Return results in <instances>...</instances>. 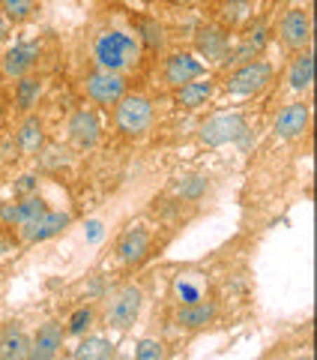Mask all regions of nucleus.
I'll return each mask as SVG.
<instances>
[{"label":"nucleus","instance_id":"b1692460","mask_svg":"<svg viewBox=\"0 0 317 360\" xmlns=\"http://www.w3.org/2000/svg\"><path fill=\"white\" fill-rule=\"evenodd\" d=\"M15 205H18L15 231H18V229H25V225H30V222H36L42 213L48 210V205H45V198H42V195H25V198H18Z\"/></svg>","mask_w":317,"mask_h":360},{"label":"nucleus","instance_id":"c85d7f7f","mask_svg":"<svg viewBox=\"0 0 317 360\" xmlns=\"http://www.w3.org/2000/svg\"><path fill=\"white\" fill-rule=\"evenodd\" d=\"M15 222H18V205L15 201H4L0 205V225L4 229H15Z\"/></svg>","mask_w":317,"mask_h":360},{"label":"nucleus","instance_id":"20e7f679","mask_svg":"<svg viewBox=\"0 0 317 360\" xmlns=\"http://www.w3.org/2000/svg\"><path fill=\"white\" fill-rule=\"evenodd\" d=\"M273 75H276V70L269 60H248V63H240L228 75L224 90H228L231 96H257L273 84Z\"/></svg>","mask_w":317,"mask_h":360},{"label":"nucleus","instance_id":"4be33fe9","mask_svg":"<svg viewBox=\"0 0 317 360\" xmlns=\"http://www.w3.org/2000/svg\"><path fill=\"white\" fill-rule=\"evenodd\" d=\"M39 94H42V82L36 75L18 78V84H15V105H18V111L30 115V111L36 108V103H39Z\"/></svg>","mask_w":317,"mask_h":360},{"label":"nucleus","instance_id":"2f4dec72","mask_svg":"<svg viewBox=\"0 0 317 360\" xmlns=\"http://www.w3.org/2000/svg\"><path fill=\"white\" fill-rule=\"evenodd\" d=\"M6 37H9V21H6V15L0 13V45L6 42Z\"/></svg>","mask_w":317,"mask_h":360},{"label":"nucleus","instance_id":"2eb2a0df","mask_svg":"<svg viewBox=\"0 0 317 360\" xmlns=\"http://www.w3.org/2000/svg\"><path fill=\"white\" fill-rule=\"evenodd\" d=\"M15 148L25 153V156H33V153H42L45 148V123L33 115H25V120L18 123L15 129Z\"/></svg>","mask_w":317,"mask_h":360},{"label":"nucleus","instance_id":"c756f323","mask_svg":"<svg viewBox=\"0 0 317 360\" xmlns=\"http://www.w3.org/2000/svg\"><path fill=\"white\" fill-rule=\"evenodd\" d=\"M36 186H39L36 174H21V177H18V184H15V193H18V198H25V195H36Z\"/></svg>","mask_w":317,"mask_h":360},{"label":"nucleus","instance_id":"aec40b11","mask_svg":"<svg viewBox=\"0 0 317 360\" xmlns=\"http://www.w3.org/2000/svg\"><path fill=\"white\" fill-rule=\"evenodd\" d=\"M198 45H201V54L207 60H228V54H231V39H228V33H224L222 27H207V30H201V37H198Z\"/></svg>","mask_w":317,"mask_h":360},{"label":"nucleus","instance_id":"393cba45","mask_svg":"<svg viewBox=\"0 0 317 360\" xmlns=\"http://www.w3.org/2000/svg\"><path fill=\"white\" fill-rule=\"evenodd\" d=\"M0 13L6 15V21H13V25H25L36 13V0H0Z\"/></svg>","mask_w":317,"mask_h":360},{"label":"nucleus","instance_id":"5701e85b","mask_svg":"<svg viewBox=\"0 0 317 360\" xmlns=\"http://www.w3.org/2000/svg\"><path fill=\"white\" fill-rule=\"evenodd\" d=\"M111 352H114L111 340H105V336H87V340L78 342L75 360H108Z\"/></svg>","mask_w":317,"mask_h":360},{"label":"nucleus","instance_id":"412c9836","mask_svg":"<svg viewBox=\"0 0 317 360\" xmlns=\"http://www.w3.org/2000/svg\"><path fill=\"white\" fill-rule=\"evenodd\" d=\"M314 82V58H311V51L305 49L299 51L297 58H293L290 63V70H288V84L290 90H297V94H302V90H309Z\"/></svg>","mask_w":317,"mask_h":360},{"label":"nucleus","instance_id":"473e14b6","mask_svg":"<svg viewBox=\"0 0 317 360\" xmlns=\"http://www.w3.org/2000/svg\"><path fill=\"white\" fill-rule=\"evenodd\" d=\"M102 238V225L99 222H90V240H99Z\"/></svg>","mask_w":317,"mask_h":360},{"label":"nucleus","instance_id":"f3484780","mask_svg":"<svg viewBox=\"0 0 317 360\" xmlns=\"http://www.w3.org/2000/svg\"><path fill=\"white\" fill-rule=\"evenodd\" d=\"M207 291H210V279L203 274H180L174 279V297H177L180 307L207 300Z\"/></svg>","mask_w":317,"mask_h":360},{"label":"nucleus","instance_id":"9b49d317","mask_svg":"<svg viewBox=\"0 0 317 360\" xmlns=\"http://www.w3.org/2000/svg\"><path fill=\"white\" fill-rule=\"evenodd\" d=\"M195 78H203V60H198L195 54L189 51H177L171 58L165 60V82L168 87H183L189 82H195Z\"/></svg>","mask_w":317,"mask_h":360},{"label":"nucleus","instance_id":"a211bd4d","mask_svg":"<svg viewBox=\"0 0 317 360\" xmlns=\"http://www.w3.org/2000/svg\"><path fill=\"white\" fill-rule=\"evenodd\" d=\"M216 303L213 300H201V303H189V307H180L177 315H174V321H177V328H183V330H201V328H207V324L216 319Z\"/></svg>","mask_w":317,"mask_h":360},{"label":"nucleus","instance_id":"c9c22d12","mask_svg":"<svg viewBox=\"0 0 317 360\" xmlns=\"http://www.w3.org/2000/svg\"><path fill=\"white\" fill-rule=\"evenodd\" d=\"M0 90H4V75H0Z\"/></svg>","mask_w":317,"mask_h":360},{"label":"nucleus","instance_id":"cd10ccee","mask_svg":"<svg viewBox=\"0 0 317 360\" xmlns=\"http://www.w3.org/2000/svg\"><path fill=\"white\" fill-rule=\"evenodd\" d=\"M141 33H144V42L150 49H162L165 45V30L158 27V21H141Z\"/></svg>","mask_w":317,"mask_h":360},{"label":"nucleus","instance_id":"6e6552de","mask_svg":"<svg viewBox=\"0 0 317 360\" xmlns=\"http://www.w3.org/2000/svg\"><path fill=\"white\" fill-rule=\"evenodd\" d=\"M69 222H72V217L66 210H51L48 207L36 222H30V225H25V229H18V238H21V243H27V246L45 243V240L58 238L63 229H69Z\"/></svg>","mask_w":317,"mask_h":360},{"label":"nucleus","instance_id":"dca6fc26","mask_svg":"<svg viewBox=\"0 0 317 360\" xmlns=\"http://www.w3.org/2000/svg\"><path fill=\"white\" fill-rule=\"evenodd\" d=\"M30 354V336L18 321H9L0 330V360H27Z\"/></svg>","mask_w":317,"mask_h":360},{"label":"nucleus","instance_id":"7ed1b4c3","mask_svg":"<svg viewBox=\"0 0 317 360\" xmlns=\"http://www.w3.org/2000/svg\"><path fill=\"white\" fill-rule=\"evenodd\" d=\"M144 309V291L138 285H120L105 303V324L117 333H126Z\"/></svg>","mask_w":317,"mask_h":360},{"label":"nucleus","instance_id":"39448f33","mask_svg":"<svg viewBox=\"0 0 317 360\" xmlns=\"http://www.w3.org/2000/svg\"><path fill=\"white\" fill-rule=\"evenodd\" d=\"M201 144L207 148H222V144L240 141L248 135V123L240 111H222V115H213L207 123H201Z\"/></svg>","mask_w":317,"mask_h":360},{"label":"nucleus","instance_id":"7c9ffc66","mask_svg":"<svg viewBox=\"0 0 317 360\" xmlns=\"http://www.w3.org/2000/svg\"><path fill=\"white\" fill-rule=\"evenodd\" d=\"M203 186H207L203 177H186V184L180 186V193H183V198H198L203 193Z\"/></svg>","mask_w":317,"mask_h":360},{"label":"nucleus","instance_id":"72a5a7b5","mask_svg":"<svg viewBox=\"0 0 317 360\" xmlns=\"http://www.w3.org/2000/svg\"><path fill=\"white\" fill-rule=\"evenodd\" d=\"M168 4H174V6H183V4H189V0H168Z\"/></svg>","mask_w":317,"mask_h":360},{"label":"nucleus","instance_id":"a878e982","mask_svg":"<svg viewBox=\"0 0 317 360\" xmlns=\"http://www.w3.org/2000/svg\"><path fill=\"white\" fill-rule=\"evenodd\" d=\"M135 360H165V345L153 340V336H144V340L135 345Z\"/></svg>","mask_w":317,"mask_h":360},{"label":"nucleus","instance_id":"f8f14e48","mask_svg":"<svg viewBox=\"0 0 317 360\" xmlns=\"http://www.w3.org/2000/svg\"><path fill=\"white\" fill-rule=\"evenodd\" d=\"M309 117H311V108L305 103H290L278 111V117L273 120V132L276 139H285V141H293L309 129Z\"/></svg>","mask_w":317,"mask_h":360},{"label":"nucleus","instance_id":"423d86ee","mask_svg":"<svg viewBox=\"0 0 317 360\" xmlns=\"http://www.w3.org/2000/svg\"><path fill=\"white\" fill-rule=\"evenodd\" d=\"M129 82H126V75H120V72H105V70H96V72H90L84 78V94L90 103H96L102 108H111V105H117L123 96L129 94Z\"/></svg>","mask_w":317,"mask_h":360},{"label":"nucleus","instance_id":"f03ea898","mask_svg":"<svg viewBox=\"0 0 317 360\" xmlns=\"http://www.w3.org/2000/svg\"><path fill=\"white\" fill-rule=\"evenodd\" d=\"M114 123L126 139H144L156 123V108L150 103V96L144 94H126L114 105Z\"/></svg>","mask_w":317,"mask_h":360},{"label":"nucleus","instance_id":"bb28decb","mask_svg":"<svg viewBox=\"0 0 317 360\" xmlns=\"http://www.w3.org/2000/svg\"><path fill=\"white\" fill-rule=\"evenodd\" d=\"M90 324H93V309H90V307H78V309L72 312L66 333H69V336H84Z\"/></svg>","mask_w":317,"mask_h":360},{"label":"nucleus","instance_id":"f704fd0d","mask_svg":"<svg viewBox=\"0 0 317 360\" xmlns=\"http://www.w3.org/2000/svg\"><path fill=\"white\" fill-rule=\"evenodd\" d=\"M224 4H252V0H224Z\"/></svg>","mask_w":317,"mask_h":360},{"label":"nucleus","instance_id":"9d476101","mask_svg":"<svg viewBox=\"0 0 317 360\" xmlns=\"http://www.w3.org/2000/svg\"><path fill=\"white\" fill-rule=\"evenodd\" d=\"M39 60V45L36 42H15L13 49H6L4 60H0V75L6 78H25L33 72V66Z\"/></svg>","mask_w":317,"mask_h":360},{"label":"nucleus","instance_id":"6ab92c4d","mask_svg":"<svg viewBox=\"0 0 317 360\" xmlns=\"http://www.w3.org/2000/svg\"><path fill=\"white\" fill-rule=\"evenodd\" d=\"M213 90H216V84H213V78H195V82H189L183 87H177V103L195 111L201 105H207L213 99Z\"/></svg>","mask_w":317,"mask_h":360},{"label":"nucleus","instance_id":"4468645a","mask_svg":"<svg viewBox=\"0 0 317 360\" xmlns=\"http://www.w3.org/2000/svg\"><path fill=\"white\" fill-rule=\"evenodd\" d=\"M147 252H150V231L135 225V229L123 231L117 240V258L123 264H141Z\"/></svg>","mask_w":317,"mask_h":360},{"label":"nucleus","instance_id":"1a4fd4ad","mask_svg":"<svg viewBox=\"0 0 317 360\" xmlns=\"http://www.w3.org/2000/svg\"><path fill=\"white\" fill-rule=\"evenodd\" d=\"M66 132H69V141L81 150H93L99 139H102V123L93 108H78L75 115L66 123Z\"/></svg>","mask_w":317,"mask_h":360},{"label":"nucleus","instance_id":"0eeeda50","mask_svg":"<svg viewBox=\"0 0 317 360\" xmlns=\"http://www.w3.org/2000/svg\"><path fill=\"white\" fill-rule=\"evenodd\" d=\"M278 39L290 51H305L311 42V15L302 6H290L278 21Z\"/></svg>","mask_w":317,"mask_h":360},{"label":"nucleus","instance_id":"ddd939ff","mask_svg":"<svg viewBox=\"0 0 317 360\" xmlns=\"http://www.w3.org/2000/svg\"><path fill=\"white\" fill-rule=\"evenodd\" d=\"M63 336H66V330H63V324H60V321H54V319H51V321L39 324L36 336L30 340V354H27V360H51L54 354L60 352Z\"/></svg>","mask_w":317,"mask_h":360},{"label":"nucleus","instance_id":"f257e3e1","mask_svg":"<svg viewBox=\"0 0 317 360\" xmlns=\"http://www.w3.org/2000/svg\"><path fill=\"white\" fill-rule=\"evenodd\" d=\"M93 60L105 72H126L141 63V39L126 30H102L93 39Z\"/></svg>","mask_w":317,"mask_h":360}]
</instances>
